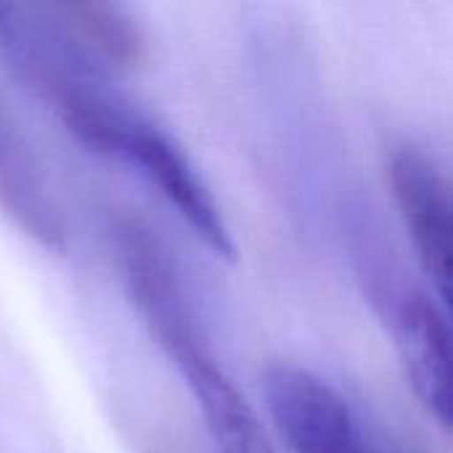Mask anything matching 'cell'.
I'll return each mask as SVG.
<instances>
[{
  "instance_id": "6da1fadb",
  "label": "cell",
  "mask_w": 453,
  "mask_h": 453,
  "mask_svg": "<svg viewBox=\"0 0 453 453\" xmlns=\"http://www.w3.org/2000/svg\"><path fill=\"white\" fill-rule=\"evenodd\" d=\"M263 393L292 453H369L345 398L313 372L289 364L271 366Z\"/></svg>"
},
{
  "instance_id": "7a4b0ae2",
  "label": "cell",
  "mask_w": 453,
  "mask_h": 453,
  "mask_svg": "<svg viewBox=\"0 0 453 453\" xmlns=\"http://www.w3.org/2000/svg\"><path fill=\"white\" fill-rule=\"evenodd\" d=\"M380 300L406 380L427 409V414L443 427H451L453 411V372H451V332L443 311L425 295L409 287L382 289Z\"/></svg>"
},
{
  "instance_id": "3957f363",
  "label": "cell",
  "mask_w": 453,
  "mask_h": 453,
  "mask_svg": "<svg viewBox=\"0 0 453 453\" xmlns=\"http://www.w3.org/2000/svg\"><path fill=\"white\" fill-rule=\"evenodd\" d=\"M180 212L188 228L223 260H236V244L210 188L183 154V149L151 119L141 117L127 133L119 157Z\"/></svg>"
},
{
  "instance_id": "277c9868",
  "label": "cell",
  "mask_w": 453,
  "mask_h": 453,
  "mask_svg": "<svg viewBox=\"0 0 453 453\" xmlns=\"http://www.w3.org/2000/svg\"><path fill=\"white\" fill-rule=\"evenodd\" d=\"M390 186L417 260L443 305L451 303V188L441 167L419 149L390 157Z\"/></svg>"
},
{
  "instance_id": "5b68a950",
  "label": "cell",
  "mask_w": 453,
  "mask_h": 453,
  "mask_svg": "<svg viewBox=\"0 0 453 453\" xmlns=\"http://www.w3.org/2000/svg\"><path fill=\"white\" fill-rule=\"evenodd\" d=\"M162 350L183 374L220 453H273L252 406L215 364L204 334L175 340Z\"/></svg>"
},
{
  "instance_id": "8992f818",
  "label": "cell",
  "mask_w": 453,
  "mask_h": 453,
  "mask_svg": "<svg viewBox=\"0 0 453 453\" xmlns=\"http://www.w3.org/2000/svg\"><path fill=\"white\" fill-rule=\"evenodd\" d=\"M74 45L106 74L135 69L146 56V40L133 13L117 3H50Z\"/></svg>"
},
{
  "instance_id": "52a82bcc",
  "label": "cell",
  "mask_w": 453,
  "mask_h": 453,
  "mask_svg": "<svg viewBox=\"0 0 453 453\" xmlns=\"http://www.w3.org/2000/svg\"><path fill=\"white\" fill-rule=\"evenodd\" d=\"M0 204L40 244L61 247L64 228L24 141L0 117Z\"/></svg>"
}]
</instances>
